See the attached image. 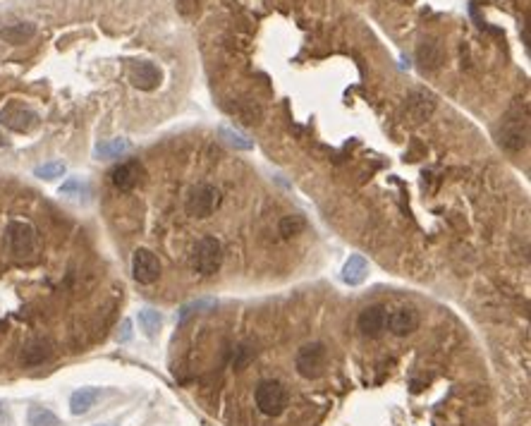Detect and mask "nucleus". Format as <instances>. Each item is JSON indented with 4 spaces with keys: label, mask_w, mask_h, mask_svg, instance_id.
Returning a JSON list of instances; mask_svg holds the SVG:
<instances>
[{
    "label": "nucleus",
    "mask_w": 531,
    "mask_h": 426,
    "mask_svg": "<svg viewBox=\"0 0 531 426\" xmlns=\"http://www.w3.org/2000/svg\"><path fill=\"white\" fill-rule=\"evenodd\" d=\"M223 264V247L211 235L202 237L192 249V268L199 275H215Z\"/></svg>",
    "instance_id": "1"
},
{
    "label": "nucleus",
    "mask_w": 531,
    "mask_h": 426,
    "mask_svg": "<svg viewBox=\"0 0 531 426\" xmlns=\"http://www.w3.org/2000/svg\"><path fill=\"white\" fill-rule=\"evenodd\" d=\"M223 197H220V189L213 187V184H199V187L189 189L187 202H184V211L192 218H208V215L215 213V209L220 206Z\"/></svg>",
    "instance_id": "2"
},
{
    "label": "nucleus",
    "mask_w": 531,
    "mask_h": 426,
    "mask_svg": "<svg viewBox=\"0 0 531 426\" xmlns=\"http://www.w3.org/2000/svg\"><path fill=\"white\" fill-rule=\"evenodd\" d=\"M257 398V407L261 409L266 417H280L288 407V390L280 381H261L254 393Z\"/></svg>",
    "instance_id": "3"
},
{
    "label": "nucleus",
    "mask_w": 531,
    "mask_h": 426,
    "mask_svg": "<svg viewBox=\"0 0 531 426\" xmlns=\"http://www.w3.org/2000/svg\"><path fill=\"white\" fill-rule=\"evenodd\" d=\"M294 364H297L299 376H304V379H318V376L325 372V364H328V350H325L323 343H309L297 352Z\"/></svg>",
    "instance_id": "4"
},
{
    "label": "nucleus",
    "mask_w": 531,
    "mask_h": 426,
    "mask_svg": "<svg viewBox=\"0 0 531 426\" xmlns=\"http://www.w3.org/2000/svg\"><path fill=\"white\" fill-rule=\"evenodd\" d=\"M147 180V168L139 160H124L110 170V182L118 192H132Z\"/></svg>",
    "instance_id": "5"
},
{
    "label": "nucleus",
    "mask_w": 531,
    "mask_h": 426,
    "mask_svg": "<svg viewBox=\"0 0 531 426\" xmlns=\"http://www.w3.org/2000/svg\"><path fill=\"white\" fill-rule=\"evenodd\" d=\"M132 278L139 285H153L160 278V262L151 249L139 247L132 254Z\"/></svg>",
    "instance_id": "6"
},
{
    "label": "nucleus",
    "mask_w": 531,
    "mask_h": 426,
    "mask_svg": "<svg viewBox=\"0 0 531 426\" xmlns=\"http://www.w3.org/2000/svg\"><path fill=\"white\" fill-rule=\"evenodd\" d=\"M127 77H129V82H132V87L139 89V92H153V89L160 84V79H163V74H160L156 63L137 60V63L129 65Z\"/></svg>",
    "instance_id": "7"
},
{
    "label": "nucleus",
    "mask_w": 531,
    "mask_h": 426,
    "mask_svg": "<svg viewBox=\"0 0 531 426\" xmlns=\"http://www.w3.org/2000/svg\"><path fill=\"white\" fill-rule=\"evenodd\" d=\"M419 323H422V317H419V312L417 309H412V307L395 309V312L385 319V326L390 328V333L400 335V338H402V335L414 333V330L419 328Z\"/></svg>",
    "instance_id": "8"
},
{
    "label": "nucleus",
    "mask_w": 531,
    "mask_h": 426,
    "mask_svg": "<svg viewBox=\"0 0 531 426\" xmlns=\"http://www.w3.org/2000/svg\"><path fill=\"white\" fill-rule=\"evenodd\" d=\"M527 137H529V129L524 120L519 118L505 120L503 129H500V144H503L508 151H522V149L527 147Z\"/></svg>",
    "instance_id": "9"
},
{
    "label": "nucleus",
    "mask_w": 531,
    "mask_h": 426,
    "mask_svg": "<svg viewBox=\"0 0 531 426\" xmlns=\"http://www.w3.org/2000/svg\"><path fill=\"white\" fill-rule=\"evenodd\" d=\"M385 319H388V312H385L383 304H371L367 307L357 319V328L362 330V335L367 338H378L385 328Z\"/></svg>",
    "instance_id": "10"
},
{
    "label": "nucleus",
    "mask_w": 531,
    "mask_h": 426,
    "mask_svg": "<svg viewBox=\"0 0 531 426\" xmlns=\"http://www.w3.org/2000/svg\"><path fill=\"white\" fill-rule=\"evenodd\" d=\"M433 108H435L433 94L414 92L412 96L407 98V103H404V115H407L409 123L419 125V123H424V120L429 118L431 113H433Z\"/></svg>",
    "instance_id": "11"
},
{
    "label": "nucleus",
    "mask_w": 531,
    "mask_h": 426,
    "mask_svg": "<svg viewBox=\"0 0 531 426\" xmlns=\"http://www.w3.org/2000/svg\"><path fill=\"white\" fill-rule=\"evenodd\" d=\"M36 36V24L32 22H12L0 27V41L10 46H24Z\"/></svg>",
    "instance_id": "12"
},
{
    "label": "nucleus",
    "mask_w": 531,
    "mask_h": 426,
    "mask_svg": "<svg viewBox=\"0 0 531 426\" xmlns=\"http://www.w3.org/2000/svg\"><path fill=\"white\" fill-rule=\"evenodd\" d=\"M235 113V118L242 120L244 125H249V127H254V125H261L263 120V108L261 103L257 101V98H237L235 101V106L230 108Z\"/></svg>",
    "instance_id": "13"
},
{
    "label": "nucleus",
    "mask_w": 531,
    "mask_h": 426,
    "mask_svg": "<svg viewBox=\"0 0 531 426\" xmlns=\"http://www.w3.org/2000/svg\"><path fill=\"white\" fill-rule=\"evenodd\" d=\"M98 398H101V390L98 388H79L72 393V398H69V412L72 414H87L89 409L94 407V405L98 403Z\"/></svg>",
    "instance_id": "14"
},
{
    "label": "nucleus",
    "mask_w": 531,
    "mask_h": 426,
    "mask_svg": "<svg viewBox=\"0 0 531 426\" xmlns=\"http://www.w3.org/2000/svg\"><path fill=\"white\" fill-rule=\"evenodd\" d=\"M369 275V264L362 254H352L343 268V280L347 285H362Z\"/></svg>",
    "instance_id": "15"
},
{
    "label": "nucleus",
    "mask_w": 531,
    "mask_h": 426,
    "mask_svg": "<svg viewBox=\"0 0 531 426\" xmlns=\"http://www.w3.org/2000/svg\"><path fill=\"white\" fill-rule=\"evenodd\" d=\"M132 149V144L127 139H106V142L96 144V158L108 160V158H120Z\"/></svg>",
    "instance_id": "16"
},
{
    "label": "nucleus",
    "mask_w": 531,
    "mask_h": 426,
    "mask_svg": "<svg viewBox=\"0 0 531 426\" xmlns=\"http://www.w3.org/2000/svg\"><path fill=\"white\" fill-rule=\"evenodd\" d=\"M417 60L422 63L424 70H433L443 63V51L435 41H424L417 51Z\"/></svg>",
    "instance_id": "17"
},
{
    "label": "nucleus",
    "mask_w": 531,
    "mask_h": 426,
    "mask_svg": "<svg viewBox=\"0 0 531 426\" xmlns=\"http://www.w3.org/2000/svg\"><path fill=\"white\" fill-rule=\"evenodd\" d=\"M218 132H220V137L225 139V144H230V147L237 149V151H252V149H254L252 139H247L242 132H237V129H230V127H225V125H223Z\"/></svg>",
    "instance_id": "18"
},
{
    "label": "nucleus",
    "mask_w": 531,
    "mask_h": 426,
    "mask_svg": "<svg viewBox=\"0 0 531 426\" xmlns=\"http://www.w3.org/2000/svg\"><path fill=\"white\" fill-rule=\"evenodd\" d=\"M160 323H163V319H160V314L153 312V309H142V312H139V326H142V330L149 338H153V335L158 333Z\"/></svg>",
    "instance_id": "19"
},
{
    "label": "nucleus",
    "mask_w": 531,
    "mask_h": 426,
    "mask_svg": "<svg viewBox=\"0 0 531 426\" xmlns=\"http://www.w3.org/2000/svg\"><path fill=\"white\" fill-rule=\"evenodd\" d=\"M304 228H307V220L299 213L285 215V218L280 220V235H283V237H294V235H299Z\"/></svg>",
    "instance_id": "20"
},
{
    "label": "nucleus",
    "mask_w": 531,
    "mask_h": 426,
    "mask_svg": "<svg viewBox=\"0 0 531 426\" xmlns=\"http://www.w3.org/2000/svg\"><path fill=\"white\" fill-rule=\"evenodd\" d=\"M29 424L32 426H60V419L55 417L51 409L34 407L32 412H29Z\"/></svg>",
    "instance_id": "21"
},
{
    "label": "nucleus",
    "mask_w": 531,
    "mask_h": 426,
    "mask_svg": "<svg viewBox=\"0 0 531 426\" xmlns=\"http://www.w3.org/2000/svg\"><path fill=\"white\" fill-rule=\"evenodd\" d=\"M34 175H36V178H41V180L60 178V175H65V163H63V160H48V163L34 168Z\"/></svg>",
    "instance_id": "22"
},
{
    "label": "nucleus",
    "mask_w": 531,
    "mask_h": 426,
    "mask_svg": "<svg viewBox=\"0 0 531 426\" xmlns=\"http://www.w3.org/2000/svg\"><path fill=\"white\" fill-rule=\"evenodd\" d=\"M252 357H254V350L249 348V345H242V348L237 350V359H235V369H244V364H247Z\"/></svg>",
    "instance_id": "23"
},
{
    "label": "nucleus",
    "mask_w": 531,
    "mask_h": 426,
    "mask_svg": "<svg viewBox=\"0 0 531 426\" xmlns=\"http://www.w3.org/2000/svg\"><path fill=\"white\" fill-rule=\"evenodd\" d=\"M79 192H87V184L82 180H69L67 184L60 187V194H79Z\"/></svg>",
    "instance_id": "24"
},
{
    "label": "nucleus",
    "mask_w": 531,
    "mask_h": 426,
    "mask_svg": "<svg viewBox=\"0 0 531 426\" xmlns=\"http://www.w3.org/2000/svg\"><path fill=\"white\" fill-rule=\"evenodd\" d=\"M129 330H132V323H129V321H124V323H122V333L118 335L120 343H124V340H129V335H132V333H129Z\"/></svg>",
    "instance_id": "25"
},
{
    "label": "nucleus",
    "mask_w": 531,
    "mask_h": 426,
    "mask_svg": "<svg viewBox=\"0 0 531 426\" xmlns=\"http://www.w3.org/2000/svg\"><path fill=\"white\" fill-rule=\"evenodd\" d=\"M0 417H3V409H0Z\"/></svg>",
    "instance_id": "26"
}]
</instances>
